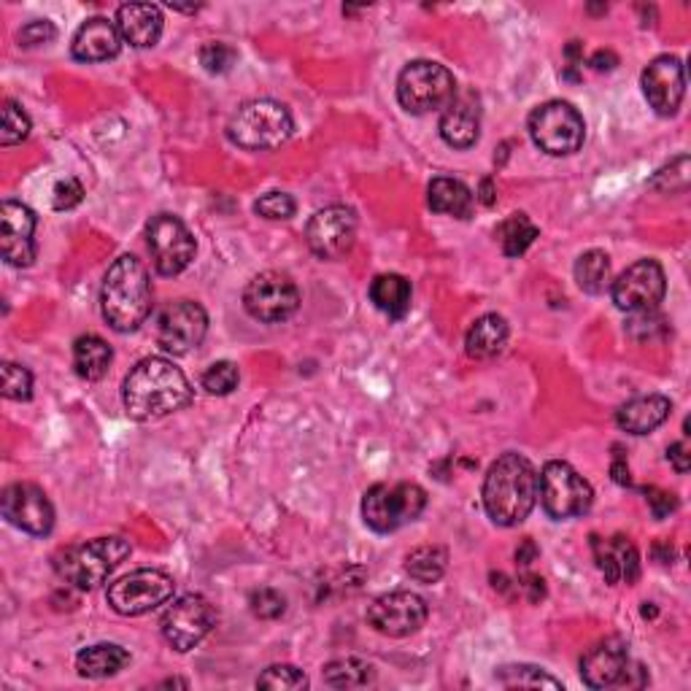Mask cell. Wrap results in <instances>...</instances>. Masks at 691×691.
Instances as JSON below:
<instances>
[{
    "label": "cell",
    "instance_id": "51",
    "mask_svg": "<svg viewBox=\"0 0 691 691\" xmlns=\"http://www.w3.org/2000/svg\"><path fill=\"white\" fill-rule=\"evenodd\" d=\"M589 66L594 68V71H613L615 66H619V58H615L613 52H605V49H600V52L592 54V60H589Z\"/></svg>",
    "mask_w": 691,
    "mask_h": 691
},
{
    "label": "cell",
    "instance_id": "32",
    "mask_svg": "<svg viewBox=\"0 0 691 691\" xmlns=\"http://www.w3.org/2000/svg\"><path fill=\"white\" fill-rule=\"evenodd\" d=\"M375 681V668L365 659H336L324 668V683L332 689H362Z\"/></svg>",
    "mask_w": 691,
    "mask_h": 691
},
{
    "label": "cell",
    "instance_id": "43",
    "mask_svg": "<svg viewBox=\"0 0 691 691\" xmlns=\"http://www.w3.org/2000/svg\"><path fill=\"white\" fill-rule=\"evenodd\" d=\"M249 605H251V613L257 615V619H266V621H273L279 619V615H284L287 611V600L284 594L276 592V589H254L249 597Z\"/></svg>",
    "mask_w": 691,
    "mask_h": 691
},
{
    "label": "cell",
    "instance_id": "35",
    "mask_svg": "<svg viewBox=\"0 0 691 691\" xmlns=\"http://www.w3.org/2000/svg\"><path fill=\"white\" fill-rule=\"evenodd\" d=\"M449 564V554L441 545H422V549L411 551L405 559V573L419 583H438L445 573Z\"/></svg>",
    "mask_w": 691,
    "mask_h": 691
},
{
    "label": "cell",
    "instance_id": "19",
    "mask_svg": "<svg viewBox=\"0 0 691 691\" xmlns=\"http://www.w3.org/2000/svg\"><path fill=\"white\" fill-rule=\"evenodd\" d=\"M643 84V96L649 106L659 117H672L681 109L683 92H687V71L683 62L672 54H662V58L651 60L649 68L640 77Z\"/></svg>",
    "mask_w": 691,
    "mask_h": 691
},
{
    "label": "cell",
    "instance_id": "41",
    "mask_svg": "<svg viewBox=\"0 0 691 691\" xmlns=\"http://www.w3.org/2000/svg\"><path fill=\"white\" fill-rule=\"evenodd\" d=\"M3 398L6 400H24L33 398V375L28 368L17 362H3Z\"/></svg>",
    "mask_w": 691,
    "mask_h": 691
},
{
    "label": "cell",
    "instance_id": "17",
    "mask_svg": "<svg viewBox=\"0 0 691 691\" xmlns=\"http://www.w3.org/2000/svg\"><path fill=\"white\" fill-rule=\"evenodd\" d=\"M427 621V602L413 592H389L368 605V624L387 638H408Z\"/></svg>",
    "mask_w": 691,
    "mask_h": 691
},
{
    "label": "cell",
    "instance_id": "26",
    "mask_svg": "<svg viewBox=\"0 0 691 691\" xmlns=\"http://www.w3.org/2000/svg\"><path fill=\"white\" fill-rule=\"evenodd\" d=\"M672 403L664 394H643L615 411V424L630 435H649L670 419Z\"/></svg>",
    "mask_w": 691,
    "mask_h": 691
},
{
    "label": "cell",
    "instance_id": "21",
    "mask_svg": "<svg viewBox=\"0 0 691 691\" xmlns=\"http://www.w3.org/2000/svg\"><path fill=\"white\" fill-rule=\"evenodd\" d=\"M630 651L619 638H608L587 651L581 659V678L589 689H613L624 678Z\"/></svg>",
    "mask_w": 691,
    "mask_h": 691
},
{
    "label": "cell",
    "instance_id": "13",
    "mask_svg": "<svg viewBox=\"0 0 691 691\" xmlns=\"http://www.w3.org/2000/svg\"><path fill=\"white\" fill-rule=\"evenodd\" d=\"M160 627L162 638L179 653H187L217 627V611L203 594H184L166 608Z\"/></svg>",
    "mask_w": 691,
    "mask_h": 691
},
{
    "label": "cell",
    "instance_id": "53",
    "mask_svg": "<svg viewBox=\"0 0 691 691\" xmlns=\"http://www.w3.org/2000/svg\"><path fill=\"white\" fill-rule=\"evenodd\" d=\"M479 200H481L483 206H494V187H492V179H483V181H481Z\"/></svg>",
    "mask_w": 691,
    "mask_h": 691
},
{
    "label": "cell",
    "instance_id": "2",
    "mask_svg": "<svg viewBox=\"0 0 691 691\" xmlns=\"http://www.w3.org/2000/svg\"><path fill=\"white\" fill-rule=\"evenodd\" d=\"M538 502V470L527 457H498L483 479V508L500 527H517L532 513Z\"/></svg>",
    "mask_w": 691,
    "mask_h": 691
},
{
    "label": "cell",
    "instance_id": "30",
    "mask_svg": "<svg viewBox=\"0 0 691 691\" xmlns=\"http://www.w3.org/2000/svg\"><path fill=\"white\" fill-rule=\"evenodd\" d=\"M370 300L389 319H403L411 311V284L398 273L375 276L370 284Z\"/></svg>",
    "mask_w": 691,
    "mask_h": 691
},
{
    "label": "cell",
    "instance_id": "4",
    "mask_svg": "<svg viewBox=\"0 0 691 691\" xmlns=\"http://www.w3.org/2000/svg\"><path fill=\"white\" fill-rule=\"evenodd\" d=\"M294 133V119L279 100L260 98L241 106L228 124V136L236 147L249 152H268L279 149Z\"/></svg>",
    "mask_w": 691,
    "mask_h": 691
},
{
    "label": "cell",
    "instance_id": "31",
    "mask_svg": "<svg viewBox=\"0 0 691 691\" xmlns=\"http://www.w3.org/2000/svg\"><path fill=\"white\" fill-rule=\"evenodd\" d=\"M111 360H114V351H111V345L103 338L81 336L73 343V368H77L79 379L100 381L109 373Z\"/></svg>",
    "mask_w": 691,
    "mask_h": 691
},
{
    "label": "cell",
    "instance_id": "22",
    "mask_svg": "<svg viewBox=\"0 0 691 691\" xmlns=\"http://www.w3.org/2000/svg\"><path fill=\"white\" fill-rule=\"evenodd\" d=\"M592 549L600 573L608 583H634L640 575V554L624 535L592 538Z\"/></svg>",
    "mask_w": 691,
    "mask_h": 691
},
{
    "label": "cell",
    "instance_id": "49",
    "mask_svg": "<svg viewBox=\"0 0 691 691\" xmlns=\"http://www.w3.org/2000/svg\"><path fill=\"white\" fill-rule=\"evenodd\" d=\"M668 460L672 462V468H675L678 473H689V468H691L689 443H687V441H678V443H672L670 449H668Z\"/></svg>",
    "mask_w": 691,
    "mask_h": 691
},
{
    "label": "cell",
    "instance_id": "37",
    "mask_svg": "<svg viewBox=\"0 0 691 691\" xmlns=\"http://www.w3.org/2000/svg\"><path fill=\"white\" fill-rule=\"evenodd\" d=\"M627 332L640 343L657 341V338L668 336V319H664L657 308H653V311H638L632 313V319L627 322Z\"/></svg>",
    "mask_w": 691,
    "mask_h": 691
},
{
    "label": "cell",
    "instance_id": "1",
    "mask_svg": "<svg viewBox=\"0 0 691 691\" xmlns=\"http://www.w3.org/2000/svg\"><path fill=\"white\" fill-rule=\"evenodd\" d=\"M192 387L181 368L166 357H147L130 370L122 387V403L136 422H157L190 405Z\"/></svg>",
    "mask_w": 691,
    "mask_h": 691
},
{
    "label": "cell",
    "instance_id": "38",
    "mask_svg": "<svg viewBox=\"0 0 691 691\" xmlns=\"http://www.w3.org/2000/svg\"><path fill=\"white\" fill-rule=\"evenodd\" d=\"M257 687L260 689H284V691H294V689H306L308 687V678L303 670L292 668V664H273L257 678Z\"/></svg>",
    "mask_w": 691,
    "mask_h": 691
},
{
    "label": "cell",
    "instance_id": "46",
    "mask_svg": "<svg viewBox=\"0 0 691 691\" xmlns=\"http://www.w3.org/2000/svg\"><path fill=\"white\" fill-rule=\"evenodd\" d=\"M81 200H84V187H81L79 179L66 176V179L58 181V187H54V194H52L54 211H73Z\"/></svg>",
    "mask_w": 691,
    "mask_h": 691
},
{
    "label": "cell",
    "instance_id": "48",
    "mask_svg": "<svg viewBox=\"0 0 691 691\" xmlns=\"http://www.w3.org/2000/svg\"><path fill=\"white\" fill-rule=\"evenodd\" d=\"M649 505L653 511V517L664 519L668 513H672L678 508V500L668 492H659V489H649Z\"/></svg>",
    "mask_w": 691,
    "mask_h": 691
},
{
    "label": "cell",
    "instance_id": "16",
    "mask_svg": "<svg viewBox=\"0 0 691 691\" xmlns=\"http://www.w3.org/2000/svg\"><path fill=\"white\" fill-rule=\"evenodd\" d=\"M0 511H3V519L9 524L36 538L49 535L54 527L52 502L43 494V489L33 487V483H11V487H6L3 498H0Z\"/></svg>",
    "mask_w": 691,
    "mask_h": 691
},
{
    "label": "cell",
    "instance_id": "28",
    "mask_svg": "<svg viewBox=\"0 0 691 691\" xmlns=\"http://www.w3.org/2000/svg\"><path fill=\"white\" fill-rule=\"evenodd\" d=\"M508 343V322L498 313H487V317L475 319L470 324L468 336H464V349L473 360H489V357L500 354Z\"/></svg>",
    "mask_w": 691,
    "mask_h": 691
},
{
    "label": "cell",
    "instance_id": "9",
    "mask_svg": "<svg viewBox=\"0 0 691 691\" xmlns=\"http://www.w3.org/2000/svg\"><path fill=\"white\" fill-rule=\"evenodd\" d=\"M538 498L551 519H575L592 508L594 492L589 481L568 462H549L538 475Z\"/></svg>",
    "mask_w": 691,
    "mask_h": 691
},
{
    "label": "cell",
    "instance_id": "54",
    "mask_svg": "<svg viewBox=\"0 0 691 691\" xmlns=\"http://www.w3.org/2000/svg\"><path fill=\"white\" fill-rule=\"evenodd\" d=\"M613 479L619 481V483H627V487H630V468H627V464L621 462V460H615V462H613Z\"/></svg>",
    "mask_w": 691,
    "mask_h": 691
},
{
    "label": "cell",
    "instance_id": "45",
    "mask_svg": "<svg viewBox=\"0 0 691 691\" xmlns=\"http://www.w3.org/2000/svg\"><path fill=\"white\" fill-rule=\"evenodd\" d=\"M238 54L236 49L228 47V43L222 41H213V43H206L203 49H200V66L206 68L209 73H228L232 66H236Z\"/></svg>",
    "mask_w": 691,
    "mask_h": 691
},
{
    "label": "cell",
    "instance_id": "7",
    "mask_svg": "<svg viewBox=\"0 0 691 691\" xmlns=\"http://www.w3.org/2000/svg\"><path fill=\"white\" fill-rule=\"evenodd\" d=\"M457 98V81L441 62L413 60L400 71L398 100L408 114H432Z\"/></svg>",
    "mask_w": 691,
    "mask_h": 691
},
{
    "label": "cell",
    "instance_id": "18",
    "mask_svg": "<svg viewBox=\"0 0 691 691\" xmlns=\"http://www.w3.org/2000/svg\"><path fill=\"white\" fill-rule=\"evenodd\" d=\"M306 238L319 260H341L345 251L354 247L357 213L345 206H327L311 217Z\"/></svg>",
    "mask_w": 691,
    "mask_h": 691
},
{
    "label": "cell",
    "instance_id": "44",
    "mask_svg": "<svg viewBox=\"0 0 691 691\" xmlns=\"http://www.w3.org/2000/svg\"><path fill=\"white\" fill-rule=\"evenodd\" d=\"M651 187L662 192H681L689 187V157L681 154L678 160H672L668 168H662L657 176H653Z\"/></svg>",
    "mask_w": 691,
    "mask_h": 691
},
{
    "label": "cell",
    "instance_id": "6",
    "mask_svg": "<svg viewBox=\"0 0 691 691\" xmlns=\"http://www.w3.org/2000/svg\"><path fill=\"white\" fill-rule=\"evenodd\" d=\"M427 492L419 483H375L362 498V519L373 532L389 535L424 513Z\"/></svg>",
    "mask_w": 691,
    "mask_h": 691
},
{
    "label": "cell",
    "instance_id": "39",
    "mask_svg": "<svg viewBox=\"0 0 691 691\" xmlns=\"http://www.w3.org/2000/svg\"><path fill=\"white\" fill-rule=\"evenodd\" d=\"M238 381H241V373H238V368L232 365V362L222 360V362H213V365L206 370L203 379H200V384H203V389L209 394L224 398V394H230L232 389L238 387Z\"/></svg>",
    "mask_w": 691,
    "mask_h": 691
},
{
    "label": "cell",
    "instance_id": "36",
    "mask_svg": "<svg viewBox=\"0 0 691 691\" xmlns=\"http://www.w3.org/2000/svg\"><path fill=\"white\" fill-rule=\"evenodd\" d=\"M498 683L505 689H562L557 678L543 672L535 664H508L498 670Z\"/></svg>",
    "mask_w": 691,
    "mask_h": 691
},
{
    "label": "cell",
    "instance_id": "27",
    "mask_svg": "<svg viewBox=\"0 0 691 691\" xmlns=\"http://www.w3.org/2000/svg\"><path fill=\"white\" fill-rule=\"evenodd\" d=\"M427 200L430 209L435 213H445L454 219H468L473 213L475 198L460 179H449V176H438L427 187Z\"/></svg>",
    "mask_w": 691,
    "mask_h": 691
},
{
    "label": "cell",
    "instance_id": "3",
    "mask_svg": "<svg viewBox=\"0 0 691 691\" xmlns=\"http://www.w3.org/2000/svg\"><path fill=\"white\" fill-rule=\"evenodd\" d=\"M100 313L117 332H133L152 313V281L133 254H122L109 268L100 289Z\"/></svg>",
    "mask_w": 691,
    "mask_h": 691
},
{
    "label": "cell",
    "instance_id": "10",
    "mask_svg": "<svg viewBox=\"0 0 691 691\" xmlns=\"http://www.w3.org/2000/svg\"><path fill=\"white\" fill-rule=\"evenodd\" d=\"M206 332H209V313L192 300L168 303L154 317V341L166 354H190L206 341Z\"/></svg>",
    "mask_w": 691,
    "mask_h": 691
},
{
    "label": "cell",
    "instance_id": "29",
    "mask_svg": "<svg viewBox=\"0 0 691 691\" xmlns=\"http://www.w3.org/2000/svg\"><path fill=\"white\" fill-rule=\"evenodd\" d=\"M130 664V653L117 643H98V645H87V649L79 651L77 657V670L81 678H111L117 672H122Z\"/></svg>",
    "mask_w": 691,
    "mask_h": 691
},
{
    "label": "cell",
    "instance_id": "52",
    "mask_svg": "<svg viewBox=\"0 0 691 691\" xmlns=\"http://www.w3.org/2000/svg\"><path fill=\"white\" fill-rule=\"evenodd\" d=\"M535 557H538L535 543H532V540H524V543H521V549L517 551V562L527 570L532 562H535Z\"/></svg>",
    "mask_w": 691,
    "mask_h": 691
},
{
    "label": "cell",
    "instance_id": "24",
    "mask_svg": "<svg viewBox=\"0 0 691 691\" xmlns=\"http://www.w3.org/2000/svg\"><path fill=\"white\" fill-rule=\"evenodd\" d=\"M441 138L454 149H470L481 136V109L473 96H457L443 109Z\"/></svg>",
    "mask_w": 691,
    "mask_h": 691
},
{
    "label": "cell",
    "instance_id": "5",
    "mask_svg": "<svg viewBox=\"0 0 691 691\" xmlns=\"http://www.w3.org/2000/svg\"><path fill=\"white\" fill-rule=\"evenodd\" d=\"M130 557V543L124 538H96L71 545L54 559V570L66 583L77 589H96L106 583L119 564Z\"/></svg>",
    "mask_w": 691,
    "mask_h": 691
},
{
    "label": "cell",
    "instance_id": "55",
    "mask_svg": "<svg viewBox=\"0 0 691 691\" xmlns=\"http://www.w3.org/2000/svg\"><path fill=\"white\" fill-rule=\"evenodd\" d=\"M162 687H187V681H166Z\"/></svg>",
    "mask_w": 691,
    "mask_h": 691
},
{
    "label": "cell",
    "instance_id": "40",
    "mask_svg": "<svg viewBox=\"0 0 691 691\" xmlns=\"http://www.w3.org/2000/svg\"><path fill=\"white\" fill-rule=\"evenodd\" d=\"M30 136V119L14 100L3 103V130H0V143L3 147H14L22 143Z\"/></svg>",
    "mask_w": 691,
    "mask_h": 691
},
{
    "label": "cell",
    "instance_id": "11",
    "mask_svg": "<svg viewBox=\"0 0 691 691\" xmlns=\"http://www.w3.org/2000/svg\"><path fill=\"white\" fill-rule=\"evenodd\" d=\"M173 592V578L162 570H136L111 583L106 600L119 615H143L171 602Z\"/></svg>",
    "mask_w": 691,
    "mask_h": 691
},
{
    "label": "cell",
    "instance_id": "34",
    "mask_svg": "<svg viewBox=\"0 0 691 691\" xmlns=\"http://www.w3.org/2000/svg\"><path fill=\"white\" fill-rule=\"evenodd\" d=\"M575 281L587 294H602L611 287V260L605 251L592 249L578 257Z\"/></svg>",
    "mask_w": 691,
    "mask_h": 691
},
{
    "label": "cell",
    "instance_id": "33",
    "mask_svg": "<svg viewBox=\"0 0 691 691\" xmlns=\"http://www.w3.org/2000/svg\"><path fill=\"white\" fill-rule=\"evenodd\" d=\"M538 232H540L538 224L532 222L527 213H511L505 222H500V228H498V232H494V236H498L502 254L521 257L527 249L532 247V243H535Z\"/></svg>",
    "mask_w": 691,
    "mask_h": 691
},
{
    "label": "cell",
    "instance_id": "15",
    "mask_svg": "<svg viewBox=\"0 0 691 691\" xmlns=\"http://www.w3.org/2000/svg\"><path fill=\"white\" fill-rule=\"evenodd\" d=\"M664 292H668V279H664L662 266L653 260L634 262L619 279L611 281L613 303L627 313L653 311L664 300Z\"/></svg>",
    "mask_w": 691,
    "mask_h": 691
},
{
    "label": "cell",
    "instance_id": "12",
    "mask_svg": "<svg viewBox=\"0 0 691 691\" xmlns=\"http://www.w3.org/2000/svg\"><path fill=\"white\" fill-rule=\"evenodd\" d=\"M298 284L287 273H279V270H266V273L254 276L247 289H243V308H247L249 317L257 319V322H287L298 311Z\"/></svg>",
    "mask_w": 691,
    "mask_h": 691
},
{
    "label": "cell",
    "instance_id": "25",
    "mask_svg": "<svg viewBox=\"0 0 691 691\" xmlns=\"http://www.w3.org/2000/svg\"><path fill=\"white\" fill-rule=\"evenodd\" d=\"M162 11L154 3H124L117 11V28L124 43L136 49H149L162 36Z\"/></svg>",
    "mask_w": 691,
    "mask_h": 691
},
{
    "label": "cell",
    "instance_id": "14",
    "mask_svg": "<svg viewBox=\"0 0 691 691\" xmlns=\"http://www.w3.org/2000/svg\"><path fill=\"white\" fill-rule=\"evenodd\" d=\"M147 243L149 251H152L157 273L162 276L184 273L194 260V251H198L192 232L173 213L152 217V222L147 224Z\"/></svg>",
    "mask_w": 691,
    "mask_h": 691
},
{
    "label": "cell",
    "instance_id": "8",
    "mask_svg": "<svg viewBox=\"0 0 691 691\" xmlns=\"http://www.w3.org/2000/svg\"><path fill=\"white\" fill-rule=\"evenodd\" d=\"M527 128H530V138L540 152L551 157L575 154L587 138L583 117L578 114L575 106L564 103V100H549V103L538 106L530 114Z\"/></svg>",
    "mask_w": 691,
    "mask_h": 691
},
{
    "label": "cell",
    "instance_id": "20",
    "mask_svg": "<svg viewBox=\"0 0 691 691\" xmlns=\"http://www.w3.org/2000/svg\"><path fill=\"white\" fill-rule=\"evenodd\" d=\"M36 213L17 200L0 206V254L11 268H28L36 260Z\"/></svg>",
    "mask_w": 691,
    "mask_h": 691
},
{
    "label": "cell",
    "instance_id": "42",
    "mask_svg": "<svg viewBox=\"0 0 691 691\" xmlns=\"http://www.w3.org/2000/svg\"><path fill=\"white\" fill-rule=\"evenodd\" d=\"M254 211L260 213L262 219H270V222H281V219H292L294 211H298V206H294L292 194L268 192L257 200Z\"/></svg>",
    "mask_w": 691,
    "mask_h": 691
},
{
    "label": "cell",
    "instance_id": "47",
    "mask_svg": "<svg viewBox=\"0 0 691 691\" xmlns=\"http://www.w3.org/2000/svg\"><path fill=\"white\" fill-rule=\"evenodd\" d=\"M54 36H58V28L52 22L36 20L20 30V43L22 47H41V43L54 41Z\"/></svg>",
    "mask_w": 691,
    "mask_h": 691
},
{
    "label": "cell",
    "instance_id": "50",
    "mask_svg": "<svg viewBox=\"0 0 691 691\" xmlns=\"http://www.w3.org/2000/svg\"><path fill=\"white\" fill-rule=\"evenodd\" d=\"M519 583H521V589H524L527 592V597H530L532 602H538V600H543V594H545V587H543V578H538V575H530V573H524L519 578Z\"/></svg>",
    "mask_w": 691,
    "mask_h": 691
},
{
    "label": "cell",
    "instance_id": "23",
    "mask_svg": "<svg viewBox=\"0 0 691 691\" xmlns=\"http://www.w3.org/2000/svg\"><path fill=\"white\" fill-rule=\"evenodd\" d=\"M122 49V36H119L117 22H109L106 17H92L77 30L71 43V54L79 62H106L114 60Z\"/></svg>",
    "mask_w": 691,
    "mask_h": 691
}]
</instances>
